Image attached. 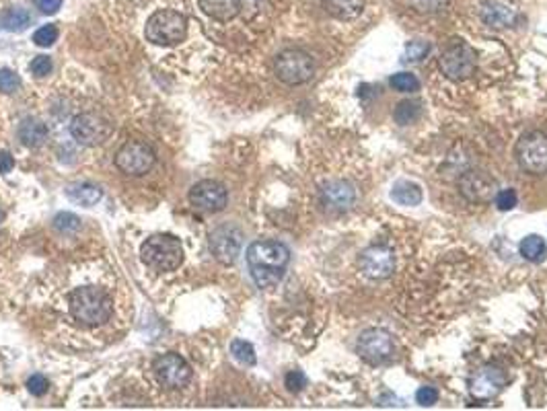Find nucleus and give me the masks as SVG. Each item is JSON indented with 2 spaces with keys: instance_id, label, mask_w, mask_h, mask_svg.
<instances>
[{
  "instance_id": "6",
  "label": "nucleus",
  "mask_w": 547,
  "mask_h": 411,
  "mask_svg": "<svg viewBox=\"0 0 547 411\" xmlns=\"http://www.w3.org/2000/svg\"><path fill=\"white\" fill-rule=\"evenodd\" d=\"M274 73L284 85H302L315 75V62L302 50H284L274 60Z\"/></svg>"
},
{
  "instance_id": "2",
  "label": "nucleus",
  "mask_w": 547,
  "mask_h": 411,
  "mask_svg": "<svg viewBox=\"0 0 547 411\" xmlns=\"http://www.w3.org/2000/svg\"><path fill=\"white\" fill-rule=\"evenodd\" d=\"M68 306H70V313L76 321H80L83 325H91V327L110 321L112 313H114L112 299L97 286L76 288L68 299Z\"/></svg>"
},
{
  "instance_id": "30",
  "label": "nucleus",
  "mask_w": 547,
  "mask_h": 411,
  "mask_svg": "<svg viewBox=\"0 0 547 411\" xmlns=\"http://www.w3.org/2000/svg\"><path fill=\"white\" fill-rule=\"evenodd\" d=\"M519 202V198H516V191L512 189V187H506V189H500L496 196H494V204L496 208L500 210V212H509L512 210L514 206Z\"/></svg>"
},
{
  "instance_id": "35",
  "label": "nucleus",
  "mask_w": 547,
  "mask_h": 411,
  "mask_svg": "<svg viewBox=\"0 0 547 411\" xmlns=\"http://www.w3.org/2000/svg\"><path fill=\"white\" fill-rule=\"evenodd\" d=\"M415 401L422 405V407H430L438 401V391L432 389V387H420L415 391Z\"/></svg>"
},
{
  "instance_id": "18",
  "label": "nucleus",
  "mask_w": 547,
  "mask_h": 411,
  "mask_svg": "<svg viewBox=\"0 0 547 411\" xmlns=\"http://www.w3.org/2000/svg\"><path fill=\"white\" fill-rule=\"evenodd\" d=\"M200 9L216 21L235 19L241 11L243 0H198Z\"/></svg>"
},
{
  "instance_id": "4",
  "label": "nucleus",
  "mask_w": 547,
  "mask_h": 411,
  "mask_svg": "<svg viewBox=\"0 0 547 411\" xmlns=\"http://www.w3.org/2000/svg\"><path fill=\"white\" fill-rule=\"evenodd\" d=\"M144 36L154 46H175L188 36V19L177 11H156L147 21Z\"/></svg>"
},
{
  "instance_id": "27",
  "label": "nucleus",
  "mask_w": 547,
  "mask_h": 411,
  "mask_svg": "<svg viewBox=\"0 0 547 411\" xmlns=\"http://www.w3.org/2000/svg\"><path fill=\"white\" fill-rule=\"evenodd\" d=\"M428 54H430V43H428V41H422V39H414V41H410V43L405 46L403 62H408V64L422 62Z\"/></svg>"
},
{
  "instance_id": "3",
  "label": "nucleus",
  "mask_w": 547,
  "mask_h": 411,
  "mask_svg": "<svg viewBox=\"0 0 547 411\" xmlns=\"http://www.w3.org/2000/svg\"><path fill=\"white\" fill-rule=\"evenodd\" d=\"M140 255L154 272H173L184 262V247L173 235H154L144 241Z\"/></svg>"
},
{
  "instance_id": "21",
  "label": "nucleus",
  "mask_w": 547,
  "mask_h": 411,
  "mask_svg": "<svg viewBox=\"0 0 547 411\" xmlns=\"http://www.w3.org/2000/svg\"><path fill=\"white\" fill-rule=\"evenodd\" d=\"M66 196L75 202V204L80 206H87V208H91L95 206L101 198H103V191H101V187L93 186V183H73V186L66 187Z\"/></svg>"
},
{
  "instance_id": "20",
  "label": "nucleus",
  "mask_w": 547,
  "mask_h": 411,
  "mask_svg": "<svg viewBox=\"0 0 547 411\" xmlns=\"http://www.w3.org/2000/svg\"><path fill=\"white\" fill-rule=\"evenodd\" d=\"M17 136H19V140L25 146H33V149H36V146H41L43 140L48 138V128H46V124H41L39 119L27 117V119L21 122Z\"/></svg>"
},
{
  "instance_id": "25",
  "label": "nucleus",
  "mask_w": 547,
  "mask_h": 411,
  "mask_svg": "<svg viewBox=\"0 0 547 411\" xmlns=\"http://www.w3.org/2000/svg\"><path fill=\"white\" fill-rule=\"evenodd\" d=\"M31 23V17L25 9H9L4 15H2V25L9 29V31H25L27 25Z\"/></svg>"
},
{
  "instance_id": "15",
  "label": "nucleus",
  "mask_w": 547,
  "mask_h": 411,
  "mask_svg": "<svg viewBox=\"0 0 547 411\" xmlns=\"http://www.w3.org/2000/svg\"><path fill=\"white\" fill-rule=\"evenodd\" d=\"M241 230L235 226H221L210 235V249L221 263H235L241 253Z\"/></svg>"
},
{
  "instance_id": "24",
  "label": "nucleus",
  "mask_w": 547,
  "mask_h": 411,
  "mask_svg": "<svg viewBox=\"0 0 547 411\" xmlns=\"http://www.w3.org/2000/svg\"><path fill=\"white\" fill-rule=\"evenodd\" d=\"M519 251H521V255H523L527 262L541 263L547 257L546 239L539 237V235H529V237H525V239L521 241Z\"/></svg>"
},
{
  "instance_id": "36",
  "label": "nucleus",
  "mask_w": 547,
  "mask_h": 411,
  "mask_svg": "<svg viewBox=\"0 0 547 411\" xmlns=\"http://www.w3.org/2000/svg\"><path fill=\"white\" fill-rule=\"evenodd\" d=\"M27 389H29L31 395H36V397L46 395V393H48V378L41 376V374H33V376L27 380Z\"/></svg>"
},
{
  "instance_id": "37",
  "label": "nucleus",
  "mask_w": 547,
  "mask_h": 411,
  "mask_svg": "<svg viewBox=\"0 0 547 411\" xmlns=\"http://www.w3.org/2000/svg\"><path fill=\"white\" fill-rule=\"evenodd\" d=\"M31 73L36 76H48L52 73V60L48 56H38L31 62Z\"/></svg>"
},
{
  "instance_id": "29",
  "label": "nucleus",
  "mask_w": 547,
  "mask_h": 411,
  "mask_svg": "<svg viewBox=\"0 0 547 411\" xmlns=\"http://www.w3.org/2000/svg\"><path fill=\"white\" fill-rule=\"evenodd\" d=\"M395 122L401 126H410L415 117L420 115V105H415L414 101H403L395 107Z\"/></svg>"
},
{
  "instance_id": "23",
  "label": "nucleus",
  "mask_w": 547,
  "mask_h": 411,
  "mask_svg": "<svg viewBox=\"0 0 547 411\" xmlns=\"http://www.w3.org/2000/svg\"><path fill=\"white\" fill-rule=\"evenodd\" d=\"M329 15L341 21H350L360 17L364 9V0H323Z\"/></svg>"
},
{
  "instance_id": "1",
  "label": "nucleus",
  "mask_w": 547,
  "mask_h": 411,
  "mask_svg": "<svg viewBox=\"0 0 547 411\" xmlns=\"http://www.w3.org/2000/svg\"><path fill=\"white\" fill-rule=\"evenodd\" d=\"M288 262L290 251L286 245L278 241H255L247 249V265L251 278L264 290L280 284Z\"/></svg>"
},
{
  "instance_id": "8",
  "label": "nucleus",
  "mask_w": 547,
  "mask_h": 411,
  "mask_svg": "<svg viewBox=\"0 0 547 411\" xmlns=\"http://www.w3.org/2000/svg\"><path fill=\"white\" fill-rule=\"evenodd\" d=\"M70 134L76 142L85 146H97L110 140V136L114 134V124L103 113H80L70 124Z\"/></svg>"
},
{
  "instance_id": "34",
  "label": "nucleus",
  "mask_w": 547,
  "mask_h": 411,
  "mask_svg": "<svg viewBox=\"0 0 547 411\" xmlns=\"http://www.w3.org/2000/svg\"><path fill=\"white\" fill-rule=\"evenodd\" d=\"M284 383H286L288 391L299 393V391H302L304 387H307V376H304L301 370H290V373L286 374Z\"/></svg>"
},
{
  "instance_id": "13",
  "label": "nucleus",
  "mask_w": 547,
  "mask_h": 411,
  "mask_svg": "<svg viewBox=\"0 0 547 411\" xmlns=\"http://www.w3.org/2000/svg\"><path fill=\"white\" fill-rule=\"evenodd\" d=\"M360 269L371 280H385L395 269V255L383 245H373L360 255Z\"/></svg>"
},
{
  "instance_id": "10",
  "label": "nucleus",
  "mask_w": 547,
  "mask_h": 411,
  "mask_svg": "<svg viewBox=\"0 0 547 411\" xmlns=\"http://www.w3.org/2000/svg\"><path fill=\"white\" fill-rule=\"evenodd\" d=\"M154 161H156L154 150L147 142H140V140L126 142L115 154L117 169L124 171L126 175H132V177H140V175L149 173L154 165Z\"/></svg>"
},
{
  "instance_id": "26",
  "label": "nucleus",
  "mask_w": 547,
  "mask_h": 411,
  "mask_svg": "<svg viewBox=\"0 0 547 411\" xmlns=\"http://www.w3.org/2000/svg\"><path fill=\"white\" fill-rule=\"evenodd\" d=\"M230 354L233 358L237 360V362H241V364H245V366H253L255 362H257V356H255V348L245 341V339H235L233 343H230Z\"/></svg>"
},
{
  "instance_id": "22",
  "label": "nucleus",
  "mask_w": 547,
  "mask_h": 411,
  "mask_svg": "<svg viewBox=\"0 0 547 411\" xmlns=\"http://www.w3.org/2000/svg\"><path fill=\"white\" fill-rule=\"evenodd\" d=\"M422 187L414 183V181H408V179H401L397 181L393 189H391V198L393 202H397L399 206H408V208H414L422 202Z\"/></svg>"
},
{
  "instance_id": "7",
  "label": "nucleus",
  "mask_w": 547,
  "mask_h": 411,
  "mask_svg": "<svg viewBox=\"0 0 547 411\" xmlns=\"http://www.w3.org/2000/svg\"><path fill=\"white\" fill-rule=\"evenodd\" d=\"M438 66H440L442 75L447 76V78H451V80H465L477 68V54H475V50L469 43L455 41L440 54Z\"/></svg>"
},
{
  "instance_id": "33",
  "label": "nucleus",
  "mask_w": 547,
  "mask_h": 411,
  "mask_svg": "<svg viewBox=\"0 0 547 411\" xmlns=\"http://www.w3.org/2000/svg\"><path fill=\"white\" fill-rule=\"evenodd\" d=\"M54 226H56L58 230H62V233H73V230L80 228V220L76 218L75 214L64 212V214H58L56 218H54Z\"/></svg>"
},
{
  "instance_id": "17",
  "label": "nucleus",
  "mask_w": 547,
  "mask_h": 411,
  "mask_svg": "<svg viewBox=\"0 0 547 411\" xmlns=\"http://www.w3.org/2000/svg\"><path fill=\"white\" fill-rule=\"evenodd\" d=\"M354 200H356L354 186L344 179H334V181L325 183L321 189V202L327 210H334V212L348 210L354 204Z\"/></svg>"
},
{
  "instance_id": "19",
  "label": "nucleus",
  "mask_w": 547,
  "mask_h": 411,
  "mask_svg": "<svg viewBox=\"0 0 547 411\" xmlns=\"http://www.w3.org/2000/svg\"><path fill=\"white\" fill-rule=\"evenodd\" d=\"M482 17L484 21L490 25V27H510L514 23V11L504 6L502 2L498 0H488L484 6H482Z\"/></svg>"
},
{
  "instance_id": "32",
  "label": "nucleus",
  "mask_w": 547,
  "mask_h": 411,
  "mask_svg": "<svg viewBox=\"0 0 547 411\" xmlns=\"http://www.w3.org/2000/svg\"><path fill=\"white\" fill-rule=\"evenodd\" d=\"M19 76L15 75L13 70H9V68L0 70V93H13V91L19 89Z\"/></svg>"
},
{
  "instance_id": "38",
  "label": "nucleus",
  "mask_w": 547,
  "mask_h": 411,
  "mask_svg": "<svg viewBox=\"0 0 547 411\" xmlns=\"http://www.w3.org/2000/svg\"><path fill=\"white\" fill-rule=\"evenodd\" d=\"M36 6L43 15H54L58 9L62 6V0H36Z\"/></svg>"
},
{
  "instance_id": "31",
  "label": "nucleus",
  "mask_w": 547,
  "mask_h": 411,
  "mask_svg": "<svg viewBox=\"0 0 547 411\" xmlns=\"http://www.w3.org/2000/svg\"><path fill=\"white\" fill-rule=\"evenodd\" d=\"M56 39L58 29L54 25H43V27H39L38 31L33 33V41H36V46H39V48H48V46H52Z\"/></svg>"
},
{
  "instance_id": "39",
  "label": "nucleus",
  "mask_w": 547,
  "mask_h": 411,
  "mask_svg": "<svg viewBox=\"0 0 547 411\" xmlns=\"http://www.w3.org/2000/svg\"><path fill=\"white\" fill-rule=\"evenodd\" d=\"M15 167V159L9 154V152H0V175H4V173H9V171H13Z\"/></svg>"
},
{
  "instance_id": "5",
  "label": "nucleus",
  "mask_w": 547,
  "mask_h": 411,
  "mask_svg": "<svg viewBox=\"0 0 547 411\" xmlns=\"http://www.w3.org/2000/svg\"><path fill=\"white\" fill-rule=\"evenodd\" d=\"M516 161L529 175H546L547 173V134L527 132L516 142Z\"/></svg>"
},
{
  "instance_id": "12",
  "label": "nucleus",
  "mask_w": 547,
  "mask_h": 411,
  "mask_svg": "<svg viewBox=\"0 0 547 411\" xmlns=\"http://www.w3.org/2000/svg\"><path fill=\"white\" fill-rule=\"evenodd\" d=\"M509 385V378L502 368L498 366H482L472 374L469 378V393L473 399H494L500 393L504 391V387Z\"/></svg>"
},
{
  "instance_id": "9",
  "label": "nucleus",
  "mask_w": 547,
  "mask_h": 411,
  "mask_svg": "<svg viewBox=\"0 0 547 411\" xmlns=\"http://www.w3.org/2000/svg\"><path fill=\"white\" fill-rule=\"evenodd\" d=\"M356 352L368 364H375V366L387 364L395 356V341H393L391 333H387L383 329H366L360 333Z\"/></svg>"
},
{
  "instance_id": "11",
  "label": "nucleus",
  "mask_w": 547,
  "mask_h": 411,
  "mask_svg": "<svg viewBox=\"0 0 547 411\" xmlns=\"http://www.w3.org/2000/svg\"><path fill=\"white\" fill-rule=\"evenodd\" d=\"M152 370H154L156 380L171 391L184 389L191 380V368L179 354L159 356L152 364Z\"/></svg>"
},
{
  "instance_id": "28",
  "label": "nucleus",
  "mask_w": 547,
  "mask_h": 411,
  "mask_svg": "<svg viewBox=\"0 0 547 411\" xmlns=\"http://www.w3.org/2000/svg\"><path fill=\"white\" fill-rule=\"evenodd\" d=\"M389 85L399 93H415L420 89V80L410 73H397L389 78Z\"/></svg>"
},
{
  "instance_id": "16",
  "label": "nucleus",
  "mask_w": 547,
  "mask_h": 411,
  "mask_svg": "<svg viewBox=\"0 0 547 411\" xmlns=\"http://www.w3.org/2000/svg\"><path fill=\"white\" fill-rule=\"evenodd\" d=\"M459 189L461 193L473 202V204H482V202H488L494 191H496V186L492 181L490 177L486 173H479V171H469L465 173L461 179H459Z\"/></svg>"
},
{
  "instance_id": "14",
  "label": "nucleus",
  "mask_w": 547,
  "mask_h": 411,
  "mask_svg": "<svg viewBox=\"0 0 547 411\" xmlns=\"http://www.w3.org/2000/svg\"><path fill=\"white\" fill-rule=\"evenodd\" d=\"M189 204L202 212H221L227 206V189L218 181H200L189 189Z\"/></svg>"
}]
</instances>
